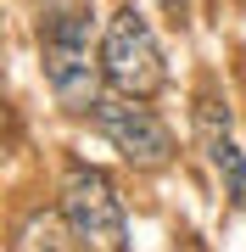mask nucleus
<instances>
[{
    "label": "nucleus",
    "mask_w": 246,
    "mask_h": 252,
    "mask_svg": "<svg viewBox=\"0 0 246 252\" xmlns=\"http://www.w3.org/2000/svg\"><path fill=\"white\" fill-rule=\"evenodd\" d=\"M95 124H101V135L118 146V157L129 168H168L173 140H168V129L157 124V112L140 107L135 95H101L95 101Z\"/></svg>",
    "instance_id": "4"
},
{
    "label": "nucleus",
    "mask_w": 246,
    "mask_h": 252,
    "mask_svg": "<svg viewBox=\"0 0 246 252\" xmlns=\"http://www.w3.org/2000/svg\"><path fill=\"white\" fill-rule=\"evenodd\" d=\"M101 62H107V84H112L118 95L151 101V95L168 84L163 51H157V34H151V23L140 17L135 6H123L118 17L107 23V39H101Z\"/></svg>",
    "instance_id": "3"
},
{
    "label": "nucleus",
    "mask_w": 246,
    "mask_h": 252,
    "mask_svg": "<svg viewBox=\"0 0 246 252\" xmlns=\"http://www.w3.org/2000/svg\"><path fill=\"white\" fill-rule=\"evenodd\" d=\"M17 252H62L56 224H51V219H28V230L17 235Z\"/></svg>",
    "instance_id": "6"
},
{
    "label": "nucleus",
    "mask_w": 246,
    "mask_h": 252,
    "mask_svg": "<svg viewBox=\"0 0 246 252\" xmlns=\"http://www.w3.org/2000/svg\"><path fill=\"white\" fill-rule=\"evenodd\" d=\"M101 51L90 45V11H62L45 28V79L67 112H95L101 101Z\"/></svg>",
    "instance_id": "1"
},
{
    "label": "nucleus",
    "mask_w": 246,
    "mask_h": 252,
    "mask_svg": "<svg viewBox=\"0 0 246 252\" xmlns=\"http://www.w3.org/2000/svg\"><path fill=\"white\" fill-rule=\"evenodd\" d=\"M196 129H201V146H207V162L219 168V180H224V196L246 213V152L235 146V135H229L224 107H201Z\"/></svg>",
    "instance_id": "5"
},
{
    "label": "nucleus",
    "mask_w": 246,
    "mask_h": 252,
    "mask_svg": "<svg viewBox=\"0 0 246 252\" xmlns=\"http://www.w3.org/2000/svg\"><path fill=\"white\" fill-rule=\"evenodd\" d=\"M62 219L84 252H129V219L101 168H73L62 180Z\"/></svg>",
    "instance_id": "2"
}]
</instances>
